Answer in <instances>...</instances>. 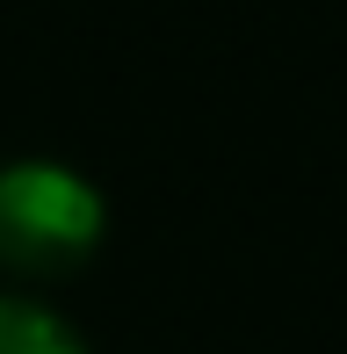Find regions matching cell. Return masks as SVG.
Segmentation results:
<instances>
[{
    "label": "cell",
    "mask_w": 347,
    "mask_h": 354,
    "mask_svg": "<svg viewBox=\"0 0 347 354\" xmlns=\"http://www.w3.org/2000/svg\"><path fill=\"white\" fill-rule=\"evenodd\" d=\"M102 239V196L58 159H15L0 167V268L15 275H58L87 261Z\"/></svg>",
    "instance_id": "1"
},
{
    "label": "cell",
    "mask_w": 347,
    "mask_h": 354,
    "mask_svg": "<svg viewBox=\"0 0 347 354\" xmlns=\"http://www.w3.org/2000/svg\"><path fill=\"white\" fill-rule=\"evenodd\" d=\"M0 354H87V347H80V333H73L58 311L0 289Z\"/></svg>",
    "instance_id": "2"
}]
</instances>
